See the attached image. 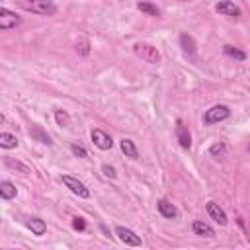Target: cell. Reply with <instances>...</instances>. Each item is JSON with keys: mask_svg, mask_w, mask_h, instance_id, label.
<instances>
[{"mask_svg": "<svg viewBox=\"0 0 250 250\" xmlns=\"http://www.w3.org/2000/svg\"><path fill=\"white\" fill-rule=\"evenodd\" d=\"M180 47H182V51H184L188 57H193L195 51H197L195 39H193L191 35H188V33H182V35H180Z\"/></svg>", "mask_w": 250, "mask_h": 250, "instance_id": "2e32d148", "label": "cell"}, {"mask_svg": "<svg viewBox=\"0 0 250 250\" xmlns=\"http://www.w3.org/2000/svg\"><path fill=\"white\" fill-rule=\"evenodd\" d=\"M205 209H207V215H209L217 225L225 227V225L229 223V217H227L225 209H223L219 203H215V201H207V203H205Z\"/></svg>", "mask_w": 250, "mask_h": 250, "instance_id": "30bf717a", "label": "cell"}, {"mask_svg": "<svg viewBox=\"0 0 250 250\" xmlns=\"http://www.w3.org/2000/svg\"><path fill=\"white\" fill-rule=\"evenodd\" d=\"M18 25H21V16H18L16 12H12L6 6H2L0 8V29L2 31H10V29H16Z\"/></svg>", "mask_w": 250, "mask_h": 250, "instance_id": "5b68a950", "label": "cell"}, {"mask_svg": "<svg viewBox=\"0 0 250 250\" xmlns=\"http://www.w3.org/2000/svg\"><path fill=\"white\" fill-rule=\"evenodd\" d=\"M72 229L84 232V230H86V221H84L82 217H74V219H72Z\"/></svg>", "mask_w": 250, "mask_h": 250, "instance_id": "4316f807", "label": "cell"}, {"mask_svg": "<svg viewBox=\"0 0 250 250\" xmlns=\"http://www.w3.org/2000/svg\"><path fill=\"white\" fill-rule=\"evenodd\" d=\"M14 2L18 8L31 12V14H37V16H45V18L55 16L59 10L53 0H14Z\"/></svg>", "mask_w": 250, "mask_h": 250, "instance_id": "6da1fadb", "label": "cell"}, {"mask_svg": "<svg viewBox=\"0 0 250 250\" xmlns=\"http://www.w3.org/2000/svg\"><path fill=\"white\" fill-rule=\"evenodd\" d=\"M137 10H141V12L146 14V16H152V18H158V16H160V10H158L152 2H146V0L137 2Z\"/></svg>", "mask_w": 250, "mask_h": 250, "instance_id": "ffe728a7", "label": "cell"}, {"mask_svg": "<svg viewBox=\"0 0 250 250\" xmlns=\"http://www.w3.org/2000/svg\"><path fill=\"white\" fill-rule=\"evenodd\" d=\"M18 195V188L10 182V180H2L0 182V197L4 199V201H10V199H14Z\"/></svg>", "mask_w": 250, "mask_h": 250, "instance_id": "e0dca14e", "label": "cell"}, {"mask_svg": "<svg viewBox=\"0 0 250 250\" xmlns=\"http://www.w3.org/2000/svg\"><path fill=\"white\" fill-rule=\"evenodd\" d=\"M156 209H158V213H160L164 219H178V217H180L178 207H176L170 199H166V197H160V199L156 201Z\"/></svg>", "mask_w": 250, "mask_h": 250, "instance_id": "8fae6325", "label": "cell"}, {"mask_svg": "<svg viewBox=\"0 0 250 250\" xmlns=\"http://www.w3.org/2000/svg\"><path fill=\"white\" fill-rule=\"evenodd\" d=\"M4 164H6L8 168H18L20 172H23V174H29V168H27L23 162H20V160H12L10 156H6V158H4Z\"/></svg>", "mask_w": 250, "mask_h": 250, "instance_id": "603a6c76", "label": "cell"}, {"mask_svg": "<svg viewBox=\"0 0 250 250\" xmlns=\"http://www.w3.org/2000/svg\"><path fill=\"white\" fill-rule=\"evenodd\" d=\"M18 145H20V141H18L16 135H12V133H8V131L0 133V148L10 150V148H16Z\"/></svg>", "mask_w": 250, "mask_h": 250, "instance_id": "d6986e66", "label": "cell"}, {"mask_svg": "<svg viewBox=\"0 0 250 250\" xmlns=\"http://www.w3.org/2000/svg\"><path fill=\"white\" fill-rule=\"evenodd\" d=\"M113 232H115V236H117L123 244H127V246H143L141 236H139L135 230H131V229H127V227H123V225H117Z\"/></svg>", "mask_w": 250, "mask_h": 250, "instance_id": "8992f818", "label": "cell"}, {"mask_svg": "<svg viewBox=\"0 0 250 250\" xmlns=\"http://www.w3.org/2000/svg\"><path fill=\"white\" fill-rule=\"evenodd\" d=\"M23 225L31 230V234L35 236H43L47 232V223L41 219V217H25L23 219Z\"/></svg>", "mask_w": 250, "mask_h": 250, "instance_id": "7c38bea8", "label": "cell"}, {"mask_svg": "<svg viewBox=\"0 0 250 250\" xmlns=\"http://www.w3.org/2000/svg\"><path fill=\"white\" fill-rule=\"evenodd\" d=\"M191 230H193V234H197V236H205V238H213V236H215L213 227H211L209 223H205V221H199V219L193 221Z\"/></svg>", "mask_w": 250, "mask_h": 250, "instance_id": "9a60e30c", "label": "cell"}, {"mask_svg": "<svg viewBox=\"0 0 250 250\" xmlns=\"http://www.w3.org/2000/svg\"><path fill=\"white\" fill-rule=\"evenodd\" d=\"M61 182H62V184L68 188V191L74 193L76 197H80V199H88V197H90V189H88L86 184L80 182L78 178H74V176H70V174H62V176H61Z\"/></svg>", "mask_w": 250, "mask_h": 250, "instance_id": "277c9868", "label": "cell"}, {"mask_svg": "<svg viewBox=\"0 0 250 250\" xmlns=\"http://www.w3.org/2000/svg\"><path fill=\"white\" fill-rule=\"evenodd\" d=\"M70 152H72L76 158H86V156H88V150H86L82 145H78V143H70Z\"/></svg>", "mask_w": 250, "mask_h": 250, "instance_id": "cb8c5ba5", "label": "cell"}, {"mask_svg": "<svg viewBox=\"0 0 250 250\" xmlns=\"http://www.w3.org/2000/svg\"><path fill=\"white\" fill-rule=\"evenodd\" d=\"M223 55H227L229 59H234V61H246V53L244 51H240V49H236V47H232V45H223Z\"/></svg>", "mask_w": 250, "mask_h": 250, "instance_id": "44dd1931", "label": "cell"}, {"mask_svg": "<svg viewBox=\"0 0 250 250\" xmlns=\"http://www.w3.org/2000/svg\"><path fill=\"white\" fill-rule=\"evenodd\" d=\"M230 117V107L225 104H215L203 113V125H217Z\"/></svg>", "mask_w": 250, "mask_h": 250, "instance_id": "3957f363", "label": "cell"}, {"mask_svg": "<svg viewBox=\"0 0 250 250\" xmlns=\"http://www.w3.org/2000/svg\"><path fill=\"white\" fill-rule=\"evenodd\" d=\"M90 139H92L94 146L100 148V150H109L113 146V139L105 131H102V129H92L90 131Z\"/></svg>", "mask_w": 250, "mask_h": 250, "instance_id": "9c48e42d", "label": "cell"}, {"mask_svg": "<svg viewBox=\"0 0 250 250\" xmlns=\"http://www.w3.org/2000/svg\"><path fill=\"white\" fill-rule=\"evenodd\" d=\"M102 174H104L105 178H111V180L117 176V172H115V168H113L111 164H102Z\"/></svg>", "mask_w": 250, "mask_h": 250, "instance_id": "484cf974", "label": "cell"}, {"mask_svg": "<svg viewBox=\"0 0 250 250\" xmlns=\"http://www.w3.org/2000/svg\"><path fill=\"white\" fill-rule=\"evenodd\" d=\"M119 148H121V152H123L127 158H131V160H137V158H139V148H137V145H135L133 139L123 137V139L119 141Z\"/></svg>", "mask_w": 250, "mask_h": 250, "instance_id": "4fadbf2b", "label": "cell"}, {"mask_svg": "<svg viewBox=\"0 0 250 250\" xmlns=\"http://www.w3.org/2000/svg\"><path fill=\"white\" fill-rule=\"evenodd\" d=\"M180 2H189V0H180Z\"/></svg>", "mask_w": 250, "mask_h": 250, "instance_id": "83f0119b", "label": "cell"}, {"mask_svg": "<svg viewBox=\"0 0 250 250\" xmlns=\"http://www.w3.org/2000/svg\"><path fill=\"white\" fill-rule=\"evenodd\" d=\"M55 121H57V125L66 127V125H68V113L62 111V109H57V111H55Z\"/></svg>", "mask_w": 250, "mask_h": 250, "instance_id": "d4e9b609", "label": "cell"}, {"mask_svg": "<svg viewBox=\"0 0 250 250\" xmlns=\"http://www.w3.org/2000/svg\"><path fill=\"white\" fill-rule=\"evenodd\" d=\"M209 154H211L215 160H225L227 154H229V148H227V145H225L223 141H217V143H213V145L209 146Z\"/></svg>", "mask_w": 250, "mask_h": 250, "instance_id": "ac0fdd59", "label": "cell"}, {"mask_svg": "<svg viewBox=\"0 0 250 250\" xmlns=\"http://www.w3.org/2000/svg\"><path fill=\"white\" fill-rule=\"evenodd\" d=\"M174 135H176V141L180 143V146H182L184 150H189V148H191V133H189L188 125H186L182 119H178V121H176Z\"/></svg>", "mask_w": 250, "mask_h": 250, "instance_id": "52a82bcc", "label": "cell"}, {"mask_svg": "<svg viewBox=\"0 0 250 250\" xmlns=\"http://www.w3.org/2000/svg\"><path fill=\"white\" fill-rule=\"evenodd\" d=\"M74 49H76V53H78V55L88 57V55H90V41H88L86 37H80V39L74 43Z\"/></svg>", "mask_w": 250, "mask_h": 250, "instance_id": "7402d4cb", "label": "cell"}, {"mask_svg": "<svg viewBox=\"0 0 250 250\" xmlns=\"http://www.w3.org/2000/svg\"><path fill=\"white\" fill-rule=\"evenodd\" d=\"M215 12L221 14V16H227V18H234V20L242 16V10L232 0H219L215 4Z\"/></svg>", "mask_w": 250, "mask_h": 250, "instance_id": "ba28073f", "label": "cell"}, {"mask_svg": "<svg viewBox=\"0 0 250 250\" xmlns=\"http://www.w3.org/2000/svg\"><path fill=\"white\" fill-rule=\"evenodd\" d=\"M29 137H31V139H35V141H39L41 145H47V146H51V145H53L51 135H49L41 125H31V129H29Z\"/></svg>", "mask_w": 250, "mask_h": 250, "instance_id": "5bb4252c", "label": "cell"}, {"mask_svg": "<svg viewBox=\"0 0 250 250\" xmlns=\"http://www.w3.org/2000/svg\"><path fill=\"white\" fill-rule=\"evenodd\" d=\"M133 53L141 59V61H145V62H148V64H158L160 62V51L154 47V45H150V43H145V41H137L135 45H133Z\"/></svg>", "mask_w": 250, "mask_h": 250, "instance_id": "7a4b0ae2", "label": "cell"}]
</instances>
